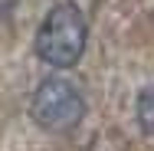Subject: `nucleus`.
I'll return each instance as SVG.
<instances>
[{
	"instance_id": "f257e3e1",
	"label": "nucleus",
	"mask_w": 154,
	"mask_h": 151,
	"mask_svg": "<svg viewBox=\"0 0 154 151\" xmlns=\"http://www.w3.org/2000/svg\"><path fill=\"white\" fill-rule=\"evenodd\" d=\"M85 43H89L85 13L72 0H62V3L46 10L43 23L36 27L33 49H36L39 62H46L49 69H72L82 59Z\"/></svg>"
},
{
	"instance_id": "f03ea898",
	"label": "nucleus",
	"mask_w": 154,
	"mask_h": 151,
	"mask_svg": "<svg viewBox=\"0 0 154 151\" xmlns=\"http://www.w3.org/2000/svg\"><path fill=\"white\" fill-rule=\"evenodd\" d=\"M30 118L49 135L72 131L85 118V95L66 76H46L30 95Z\"/></svg>"
},
{
	"instance_id": "7ed1b4c3",
	"label": "nucleus",
	"mask_w": 154,
	"mask_h": 151,
	"mask_svg": "<svg viewBox=\"0 0 154 151\" xmlns=\"http://www.w3.org/2000/svg\"><path fill=\"white\" fill-rule=\"evenodd\" d=\"M134 118H138V128L154 138V86L138 92V99H134Z\"/></svg>"
}]
</instances>
